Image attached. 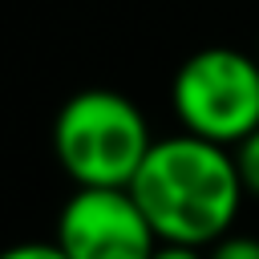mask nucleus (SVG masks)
<instances>
[{
	"label": "nucleus",
	"mask_w": 259,
	"mask_h": 259,
	"mask_svg": "<svg viewBox=\"0 0 259 259\" xmlns=\"http://www.w3.org/2000/svg\"><path fill=\"white\" fill-rule=\"evenodd\" d=\"M130 194L162 243L186 247H214L227 239L247 198L235 154L194 134L158 138L130 182Z\"/></svg>",
	"instance_id": "1"
},
{
	"label": "nucleus",
	"mask_w": 259,
	"mask_h": 259,
	"mask_svg": "<svg viewBox=\"0 0 259 259\" xmlns=\"http://www.w3.org/2000/svg\"><path fill=\"white\" fill-rule=\"evenodd\" d=\"M150 150L146 113L117 89H81L53 117V154L73 186H130Z\"/></svg>",
	"instance_id": "2"
},
{
	"label": "nucleus",
	"mask_w": 259,
	"mask_h": 259,
	"mask_svg": "<svg viewBox=\"0 0 259 259\" xmlns=\"http://www.w3.org/2000/svg\"><path fill=\"white\" fill-rule=\"evenodd\" d=\"M170 109L182 134L235 150L259 130V57L231 45L190 53L170 81Z\"/></svg>",
	"instance_id": "3"
},
{
	"label": "nucleus",
	"mask_w": 259,
	"mask_h": 259,
	"mask_svg": "<svg viewBox=\"0 0 259 259\" xmlns=\"http://www.w3.org/2000/svg\"><path fill=\"white\" fill-rule=\"evenodd\" d=\"M53 243L69 259H150L162 239L130 186H77L57 214Z\"/></svg>",
	"instance_id": "4"
},
{
	"label": "nucleus",
	"mask_w": 259,
	"mask_h": 259,
	"mask_svg": "<svg viewBox=\"0 0 259 259\" xmlns=\"http://www.w3.org/2000/svg\"><path fill=\"white\" fill-rule=\"evenodd\" d=\"M231 154H235V166H239V182H243V190H247L251 198H259V130L247 134Z\"/></svg>",
	"instance_id": "5"
},
{
	"label": "nucleus",
	"mask_w": 259,
	"mask_h": 259,
	"mask_svg": "<svg viewBox=\"0 0 259 259\" xmlns=\"http://www.w3.org/2000/svg\"><path fill=\"white\" fill-rule=\"evenodd\" d=\"M206 259H259V239H251V235H227L214 247H206Z\"/></svg>",
	"instance_id": "6"
},
{
	"label": "nucleus",
	"mask_w": 259,
	"mask_h": 259,
	"mask_svg": "<svg viewBox=\"0 0 259 259\" xmlns=\"http://www.w3.org/2000/svg\"><path fill=\"white\" fill-rule=\"evenodd\" d=\"M4 259H69L57 243H16L12 251H4Z\"/></svg>",
	"instance_id": "7"
},
{
	"label": "nucleus",
	"mask_w": 259,
	"mask_h": 259,
	"mask_svg": "<svg viewBox=\"0 0 259 259\" xmlns=\"http://www.w3.org/2000/svg\"><path fill=\"white\" fill-rule=\"evenodd\" d=\"M150 259H206L202 247H186V243H158V251Z\"/></svg>",
	"instance_id": "8"
},
{
	"label": "nucleus",
	"mask_w": 259,
	"mask_h": 259,
	"mask_svg": "<svg viewBox=\"0 0 259 259\" xmlns=\"http://www.w3.org/2000/svg\"><path fill=\"white\" fill-rule=\"evenodd\" d=\"M255 57H259V49H255Z\"/></svg>",
	"instance_id": "9"
}]
</instances>
